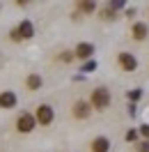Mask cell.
<instances>
[{
  "instance_id": "e0dca14e",
  "label": "cell",
  "mask_w": 149,
  "mask_h": 152,
  "mask_svg": "<svg viewBox=\"0 0 149 152\" xmlns=\"http://www.w3.org/2000/svg\"><path fill=\"white\" fill-rule=\"evenodd\" d=\"M135 152H149V141H140V143H135Z\"/></svg>"
},
{
  "instance_id": "9c48e42d",
  "label": "cell",
  "mask_w": 149,
  "mask_h": 152,
  "mask_svg": "<svg viewBox=\"0 0 149 152\" xmlns=\"http://www.w3.org/2000/svg\"><path fill=\"white\" fill-rule=\"evenodd\" d=\"M16 30H19V35H21V39H23V42L35 37V26H32V21H30V19H23L19 26H16Z\"/></svg>"
},
{
  "instance_id": "2e32d148",
  "label": "cell",
  "mask_w": 149,
  "mask_h": 152,
  "mask_svg": "<svg viewBox=\"0 0 149 152\" xmlns=\"http://www.w3.org/2000/svg\"><path fill=\"white\" fill-rule=\"evenodd\" d=\"M138 136H140L138 129H129V132H126V141H129V143H135V141H138Z\"/></svg>"
},
{
  "instance_id": "6da1fadb",
  "label": "cell",
  "mask_w": 149,
  "mask_h": 152,
  "mask_svg": "<svg viewBox=\"0 0 149 152\" xmlns=\"http://www.w3.org/2000/svg\"><path fill=\"white\" fill-rule=\"evenodd\" d=\"M110 102H112V97H110V90H108V88L99 86V88H94V90H92L90 106H92L94 111H106V108L110 106Z\"/></svg>"
},
{
  "instance_id": "7a4b0ae2",
  "label": "cell",
  "mask_w": 149,
  "mask_h": 152,
  "mask_svg": "<svg viewBox=\"0 0 149 152\" xmlns=\"http://www.w3.org/2000/svg\"><path fill=\"white\" fill-rule=\"evenodd\" d=\"M35 118H37V124L48 127V124H53V120H55V111H53L51 104H39L37 111H35Z\"/></svg>"
},
{
  "instance_id": "8992f818",
  "label": "cell",
  "mask_w": 149,
  "mask_h": 152,
  "mask_svg": "<svg viewBox=\"0 0 149 152\" xmlns=\"http://www.w3.org/2000/svg\"><path fill=\"white\" fill-rule=\"evenodd\" d=\"M16 104H19V97H16L14 90H2L0 92V108L2 111H12V108H16Z\"/></svg>"
},
{
  "instance_id": "7c38bea8",
  "label": "cell",
  "mask_w": 149,
  "mask_h": 152,
  "mask_svg": "<svg viewBox=\"0 0 149 152\" xmlns=\"http://www.w3.org/2000/svg\"><path fill=\"white\" fill-rule=\"evenodd\" d=\"M76 7H78V12H80V14H94L99 5H96L94 0H80V2L76 5Z\"/></svg>"
},
{
  "instance_id": "277c9868",
  "label": "cell",
  "mask_w": 149,
  "mask_h": 152,
  "mask_svg": "<svg viewBox=\"0 0 149 152\" xmlns=\"http://www.w3.org/2000/svg\"><path fill=\"white\" fill-rule=\"evenodd\" d=\"M117 62H119V67L124 72H135V69H138V60H135V56L129 53V51L117 53Z\"/></svg>"
},
{
  "instance_id": "603a6c76",
  "label": "cell",
  "mask_w": 149,
  "mask_h": 152,
  "mask_svg": "<svg viewBox=\"0 0 149 152\" xmlns=\"http://www.w3.org/2000/svg\"><path fill=\"white\" fill-rule=\"evenodd\" d=\"M0 62H2V56H0Z\"/></svg>"
},
{
  "instance_id": "3957f363",
  "label": "cell",
  "mask_w": 149,
  "mask_h": 152,
  "mask_svg": "<svg viewBox=\"0 0 149 152\" xmlns=\"http://www.w3.org/2000/svg\"><path fill=\"white\" fill-rule=\"evenodd\" d=\"M35 127H37L35 113H21L19 118H16V132L19 134H30Z\"/></svg>"
},
{
  "instance_id": "8fae6325",
  "label": "cell",
  "mask_w": 149,
  "mask_h": 152,
  "mask_svg": "<svg viewBox=\"0 0 149 152\" xmlns=\"http://www.w3.org/2000/svg\"><path fill=\"white\" fill-rule=\"evenodd\" d=\"M41 86H44V78H41L39 74H28V78H25V88H28L30 92L41 90Z\"/></svg>"
},
{
  "instance_id": "ac0fdd59",
  "label": "cell",
  "mask_w": 149,
  "mask_h": 152,
  "mask_svg": "<svg viewBox=\"0 0 149 152\" xmlns=\"http://www.w3.org/2000/svg\"><path fill=\"white\" fill-rule=\"evenodd\" d=\"M74 51H62V56H60V60H62V62H71V60H74Z\"/></svg>"
},
{
  "instance_id": "7402d4cb",
  "label": "cell",
  "mask_w": 149,
  "mask_h": 152,
  "mask_svg": "<svg viewBox=\"0 0 149 152\" xmlns=\"http://www.w3.org/2000/svg\"><path fill=\"white\" fill-rule=\"evenodd\" d=\"M135 16V10H126V19H133Z\"/></svg>"
},
{
  "instance_id": "ffe728a7",
  "label": "cell",
  "mask_w": 149,
  "mask_h": 152,
  "mask_svg": "<svg viewBox=\"0 0 149 152\" xmlns=\"http://www.w3.org/2000/svg\"><path fill=\"white\" fill-rule=\"evenodd\" d=\"M138 134L142 136V138H145V141H149V124H140Z\"/></svg>"
},
{
  "instance_id": "d6986e66",
  "label": "cell",
  "mask_w": 149,
  "mask_h": 152,
  "mask_svg": "<svg viewBox=\"0 0 149 152\" xmlns=\"http://www.w3.org/2000/svg\"><path fill=\"white\" fill-rule=\"evenodd\" d=\"M140 97H142V90H140V88H135V90H131V92H129V99H131V102H138Z\"/></svg>"
},
{
  "instance_id": "52a82bcc",
  "label": "cell",
  "mask_w": 149,
  "mask_h": 152,
  "mask_svg": "<svg viewBox=\"0 0 149 152\" xmlns=\"http://www.w3.org/2000/svg\"><path fill=\"white\" fill-rule=\"evenodd\" d=\"M74 56L78 58V60H92V56H94V44L92 42H80L78 46L74 48Z\"/></svg>"
},
{
  "instance_id": "ba28073f",
  "label": "cell",
  "mask_w": 149,
  "mask_h": 152,
  "mask_svg": "<svg viewBox=\"0 0 149 152\" xmlns=\"http://www.w3.org/2000/svg\"><path fill=\"white\" fill-rule=\"evenodd\" d=\"M149 35V26L145 21H135L133 26H131V37L135 39V42H145Z\"/></svg>"
},
{
  "instance_id": "44dd1931",
  "label": "cell",
  "mask_w": 149,
  "mask_h": 152,
  "mask_svg": "<svg viewBox=\"0 0 149 152\" xmlns=\"http://www.w3.org/2000/svg\"><path fill=\"white\" fill-rule=\"evenodd\" d=\"M9 39H12V42H23V39H21V35H19V30H16V28H14V30L9 32Z\"/></svg>"
},
{
  "instance_id": "5bb4252c",
  "label": "cell",
  "mask_w": 149,
  "mask_h": 152,
  "mask_svg": "<svg viewBox=\"0 0 149 152\" xmlns=\"http://www.w3.org/2000/svg\"><path fill=\"white\" fill-rule=\"evenodd\" d=\"M94 69H96V62H94V60H87V62L80 67V72H85V74H90V72H94Z\"/></svg>"
},
{
  "instance_id": "4fadbf2b",
  "label": "cell",
  "mask_w": 149,
  "mask_h": 152,
  "mask_svg": "<svg viewBox=\"0 0 149 152\" xmlns=\"http://www.w3.org/2000/svg\"><path fill=\"white\" fill-rule=\"evenodd\" d=\"M99 19H103V21H115V19H117V12L112 10L110 5H106V7L99 12Z\"/></svg>"
},
{
  "instance_id": "5b68a950",
  "label": "cell",
  "mask_w": 149,
  "mask_h": 152,
  "mask_svg": "<svg viewBox=\"0 0 149 152\" xmlns=\"http://www.w3.org/2000/svg\"><path fill=\"white\" fill-rule=\"evenodd\" d=\"M71 113H74L76 120H87L92 115V106H90V102H85V99H78V102H74Z\"/></svg>"
},
{
  "instance_id": "9a60e30c",
  "label": "cell",
  "mask_w": 149,
  "mask_h": 152,
  "mask_svg": "<svg viewBox=\"0 0 149 152\" xmlns=\"http://www.w3.org/2000/svg\"><path fill=\"white\" fill-rule=\"evenodd\" d=\"M108 5H110L115 12H119V10H124V7H126V2H124V0H110Z\"/></svg>"
},
{
  "instance_id": "30bf717a",
  "label": "cell",
  "mask_w": 149,
  "mask_h": 152,
  "mask_svg": "<svg viewBox=\"0 0 149 152\" xmlns=\"http://www.w3.org/2000/svg\"><path fill=\"white\" fill-rule=\"evenodd\" d=\"M90 150L92 152H108L110 150V138H108V136H96V138H92Z\"/></svg>"
}]
</instances>
